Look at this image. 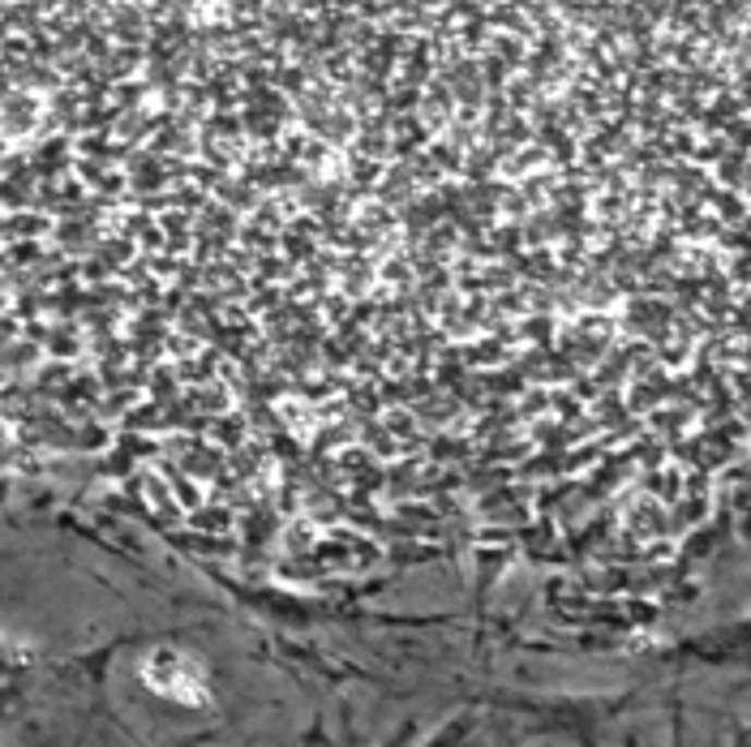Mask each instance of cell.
<instances>
[{"label": "cell", "instance_id": "obj_1", "mask_svg": "<svg viewBox=\"0 0 751 747\" xmlns=\"http://www.w3.org/2000/svg\"><path fill=\"white\" fill-rule=\"evenodd\" d=\"M146 679L172 696H185V700H198V683H194V666L181 658V653H155L150 666H146Z\"/></svg>", "mask_w": 751, "mask_h": 747}]
</instances>
